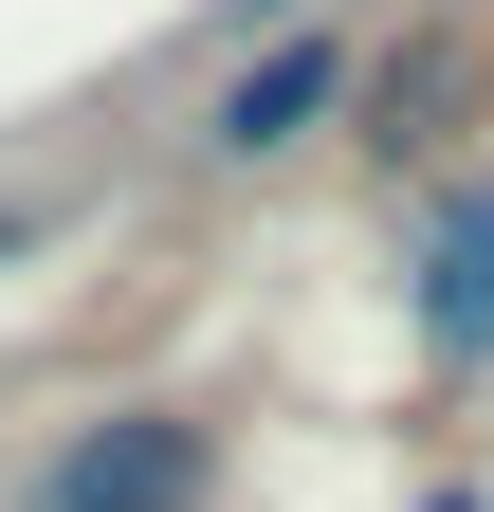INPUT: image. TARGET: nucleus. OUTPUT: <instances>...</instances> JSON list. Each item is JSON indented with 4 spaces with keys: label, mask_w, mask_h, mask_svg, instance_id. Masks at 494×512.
<instances>
[{
    "label": "nucleus",
    "mask_w": 494,
    "mask_h": 512,
    "mask_svg": "<svg viewBox=\"0 0 494 512\" xmlns=\"http://www.w3.org/2000/svg\"><path fill=\"white\" fill-rule=\"evenodd\" d=\"M202 494V439L183 421H129V439H74V458L37 476V512H183Z\"/></svg>",
    "instance_id": "2"
},
{
    "label": "nucleus",
    "mask_w": 494,
    "mask_h": 512,
    "mask_svg": "<svg viewBox=\"0 0 494 512\" xmlns=\"http://www.w3.org/2000/svg\"><path fill=\"white\" fill-rule=\"evenodd\" d=\"M403 275H421V348L476 366V348H494V183H440V202H421Z\"/></svg>",
    "instance_id": "1"
},
{
    "label": "nucleus",
    "mask_w": 494,
    "mask_h": 512,
    "mask_svg": "<svg viewBox=\"0 0 494 512\" xmlns=\"http://www.w3.org/2000/svg\"><path fill=\"white\" fill-rule=\"evenodd\" d=\"M330 74H348V55H330V37H293V55H257V74H238L202 128H220V147H293V128L330 110Z\"/></svg>",
    "instance_id": "3"
}]
</instances>
